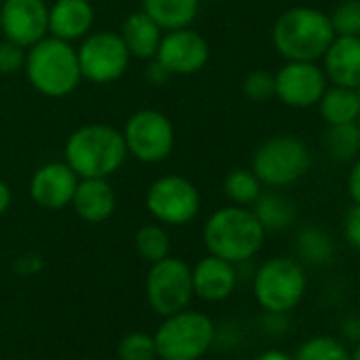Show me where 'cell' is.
I'll return each instance as SVG.
<instances>
[{"label":"cell","mask_w":360,"mask_h":360,"mask_svg":"<svg viewBox=\"0 0 360 360\" xmlns=\"http://www.w3.org/2000/svg\"><path fill=\"white\" fill-rule=\"evenodd\" d=\"M117 354L121 360H155V356H157L155 339H153V335L142 333V330L129 333L121 339Z\"/></svg>","instance_id":"obj_30"},{"label":"cell","mask_w":360,"mask_h":360,"mask_svg":"<svg viewBox=\"0 0 360 360\" xmlns=\"http://www.w3.org/2000/svg\"><path fill=\"white\" fill-rule=\"evenodd\" d=\"M191 267L176 257L150 265L146 274V301L159 316H172L189 307L193 299Z\"/></svg>","instance_id":"obj_9"},{"label":"cell","mask_w":360,"mask_h":360,"mask_svg":"<svg viewBox=\"0 0 360 360\" xmlns=\"http://www.w3.org/2000/svg\"><path fill=\"white\" fill-rule=\"evenodd\" d=\"M153 60H157L169 72V77H187L200 72L208 64L210 47L200 32L191 30V26L167 30L163 32Z\"/></svg>","instance_id":"obj_12"},{"label":"cell","mask_w":360,"mask_h":360,"mask_svg":"<svg viewBox=\"0 0 360 360\" xmlns=\"http://www.w3.org/2000/svg\"><path fill=\"white\" fill-rule=\"evenodd\" d=\"M328 20L335 37H360V0H343Z\"/></svg>","instance_id":"obj_29"},{"label":"cell","mask_w":360,"mask_h":360,"mask_svg":"<svg viewBox=\"0 0 360 360\" xmlns=\"http://www.w3.org/2000/svg\"><path fill=\"white\" fill-rule=\"evenodd\" d=\"M121 134L125 140L127 155L136 157L142 163L165 161L172 155L176 140L172 121L163 112L153 108L134 112Z\"/></svg>","instance_id":"obj_10"},{"label":"cell","mask_w":360,"mask_h":360,"mask_svg":"<svg viewBox=\"0 0 360 360\" xmlns=\"http://www.w3.org/2000/svg\"><path fill=\"white\" fill-rule=\"evenodd\" d=\"M142 11L163 30L189 28L200 11V0H144Z\"/></svg>","instance_id":"obj_21"},{"label":"cell","mask_w":360,"mask_h":360,"mask_svg":"<svg viewBox=\"0 0 360 360\" xmlns=\"http://www.w3.org/2000/svg\"><path fill=\"white\" fill-rule=\"evenodd\" d=\"M0 26H3V22H0Z\"/></svg>","instance_id":"obj_41"},{"label":"cell","mask_w":360,"mask_h":360,"mask_svg":"<svg viewBox=\"0 0 360 360\" xmlns=\"http://www.w3.org/2000/svg\"><path fill=\"white\" fill-rule=\"evenodd\" d=\"M324 150L330 159L345 163L360 153V125L356 121L343 125H328L324 134Z\"/></svg>","instance_id":"obj_24"},{"label":"cell","mask_w":360,"mask_h":360,"mask_svg":"<svg viewBox=\"0 0 360 360\" xmlns=\"http://www.w3.org/2000/svg\"><path fill=\"white\" fill-rule=\"evenodd\" d=\"M307 288L303 267L288 257L265 261L255 276V297L269 314H286L299 305Z\"/></svg>","instance_id":"obj_7"},{"label":"cell","mask_w":360,"mask_h":360,"mask_svg":"<svg viewBox=\"0 0 360 360\" xmlns=\"http://www.w3.org/2000/svg\"><path fill=\"white\" fill-rule=\"evenodd\" d=\"M265 233L248 206L233 204L210 214L204 225V244L210 255L236 265L252 259L261 250Z\"/></svg>","instance_id":"obj_2"},{"label":"cell","mask_w":360,"mask_h":360,"mask_svg":"<svg viewBox=\"0 0 360 360\" xmlns=\"http://www.w3.org/2000/svg\"><path fill=\"white\" fill-rule=\"evenodd\" d=\"M292 360H349V352L335 337H311L295 354Z\"/></svg>","instance_id":"obj_28"},{"label":"cell","mask_w":360,"mask_h":360,"mask_svg":"<svg viewBox=\"0 0 360 360\" xmlns=\"http://www.w3.org/2000/svg\"><path fill=\"white\" fill-rule=\"evenodd\" d=\"M127 159L123 134L104 123H89L70 134L64 161L79 178H110Z\"/></svg>","instance_id":"obj_1"},{"label":"cell","mask_w":360,"mask_h":360,"mask_svg":"<svg viewBox=\"0 0 360 360\" xmlns=\"http://www.w3.org/2000/svg\"><path fill=\"white\" fill-rule=\"evenodd\" d=\"M0 3H3V0H0Z\"/></svg>","instance_id":"obj_42"},{"label":"cell","mask_w":360,"mask_h":360,"mask_svg":"<svg viewBox=\"0 0 360 360\" xmlns=\"http://www.w3.org/2000/svg\"><path fill=\"white\" fill-rule=\"evenodd\" d=\"M94 18L89 0H56L49 7V34L68 43L81 41L89 34Z\"/></svg>","instance_id":"obj_19"},{"label":"cell","mask_w":360,"mask_h":360,"mask_svg":"<svg viewBox=\"0 0 360 360\" xmlns=\"http://www.w3.org/2000/svg\"><path fill=\"white\" fill-rule=\"evenodd\" d=\"M333 39L328 15L311 7L284 11L271 30L274 47L286 62H318Z\"/></svg>","instance_id":"obj_3"},{"label":"cell","mask_w":360,"mask_h":360,"mask_svg":"<svg viewBox=\"0 0 360 360\" xmlns=\"http://www.w3.org/2000/svg\"><path fill=\"white\" fill-rule=\"evenodd\" d=\"M119 37L131 58L153 60L157 53V47L161 43L163 30L144 11H136V13L127 15V20L121 26Z\"/></svg>","instance_id":"obj_20"},{"label":"cell","mask_w":360,"mask_h":360,"mask_svg":"<svg viewBox=\"0 0 360 360\" xmlns=\"http://www.w3.org/2000/svg\"><path fill=\"white\" fill-rule=\"evenodd\" d=\"M223 191L227 195V200L236 206H252L259 195L263 193V185L261 180L257 178V174L252 169H231L225 176V183H223Z\"/></svg>","instance_id":"obj_25"},{"label":"cell","mask_w":360,"mask_h":360,"mask_svg":"<svg viewBox=\"0 0 360 360\" xmlns=\"http://www.w3.org/2000/svg\"><path fill=\"white\" fill-rule=\"evenodd\" d=\"M322 60V70L333 85L352 89L360 85V37H335Z\"/></svg>","instance_id":"obj_18"},{"label":"cell","mask_w":360,"mask_h":360,"mask_svg":"<svg viewBox=\"0 0 360 360\" xmlns=\"http://www.w3.org/2000/svg\"><path fill=\"white\" fill-rule=\"evenodd\" d=\"M70 206L81 221L98 225L112 217L117 208V195L108 178H79Z\"/></svg>","instance_id":"obj_17"},{"label":"cell","mask_w":360,"mask_h":360,"mask_svg":"<svg viewBox=\"0 0 360 360\" xmlns=\"http://www.w3.org/2000/svg\"><path fill=\"white\" fill-rule=\"evenodd\" d=\"M24 62H26L24 47L11 41L0 43V75H15L18 70L24 68Z\"/></svg>","instance_id":"obj_32"},{"label":"cell","mask_w":360,"mask_h":360,"mask_svg":"<svg viewBox=\"0 0 360 360\" xmlns=\"http://www.w3.org/2000/svg\"><path fill=\"white\" fill-rule=\"evenodd\" d=\"M169 248H172L169 236L161 225L150 223V225H144V227L138 229V233H136V250L150 265L165 259V257H169Z\"/></svg>","instance_id":"obj_27"},{"label":"cell","mask_w":360,"mask_h":360,"mask_svg":"<svg viewBox=\"0 0 360 360\" xmlns=\"http://www.w3.org/2000/svg\"><path fill=\"white\" fill-rule=\"evenodd\" d=\"M356 94H358V100H360V85L356 87Z\"/></svg>","instance_id":"obj_39"},{"label":"cell","mask_w":360,"mask_h":360,"mask_svg":"<svg viewBox=\"0 0 360 360\" xmlns=\"http://www.w3.org/2000/svg\"><path fill=\"white\" fill-rule=\"evenodd\" d=\"M276 98L290 108L316 106L328 87L324 70L316 62H286L276 75Z\"/></svg>","instance_id":"obj_13"},{"label":"cell","mask_w":360,"mask_h":360,"mask_svg":"<svg viewBox=\"0 0 360 360\" xmlns=\"http://www.w3.org/2000/svg\"><path fill=\"white\" fill-rule=\"evenodd\" d=\"M318 110L326 125H343L360 117V100L356 89L333 85L326 87L318 100Z\"/></svg>","instance_id":"obj_22"},{"label":"cell","mask_w":360,"mask_h":360,"mask_svg":"<svg viewBox=\"0 0 360 360\" xmlns=\"http://www.w3.org/2000/svg\"><path fill=\"white\" fill-rule=\"evenodd\" d=\"M81 41L83 43L77 49V58L83 79L104 85L123 77L131 56L117 32H96Z\"/></svg>","instance_id":"obj_11"},{"label":"cell","mask_w":360,"mask_h":360,"mask_svg":"<svg viewBox=\"0 0 360 360\" xmlns=\"http://www.w3.org/2000/svg\"><path fill=\"white\" fill-rule=\"evenodd\" d=\"M347 195L352 198L354 204H360V159H356V163L349 169V176H347Z\"/></svg>","instance_id":"obj_34"},{"label":"cell","mask_w":360,"mask_h":360,"mask_svg":"<svg viewBox=\"0 0 360 360\" xmlns=\"http://www.w3.org/2000/svg\"><path fill=\"white\" fill-rule=\"evenodd\" d=\"M0 22L7 41L28 49L49 34V7L45 0H3Z\"/></svg>","instance_id":"obj_14"},{"label":"cell","mask_w":360,"mask_h":360,"mask_svg":"<svg viewBox=\"0 0 360 360\" xmlns=\"http://www.w3.org/2000/svg\"><path fill=\"white\" fill-rule=\"evenodd\" d=\"M24 70L30 85L47 98L70 96L83 79L72 43L51 34L28 47Z\"/></svg>","instance_id":"obj_4"},{"label":"cell","mask_w":360,"mask_h":360,"mask_svg":"<svg viewBox=\"0 0 360 360\" xmlns=\"http://www.w3.org/2000/svg\"><path fill=\"white\" fill-rule=\"evenodd\" d=\"M191 280H193V295L217 303L227 299L238 284V274L233 263L219 259L214 255L204 257L195 267H191Z\"/></svg>","instance_id":"obj_16"},{"label":"cell","mask_w":360,"mask_h":360,"mask_svg":"<svg viewBox=\"0 0 360 360\" xmlns=\"http://www.w3.org/2000/svg\"><path fill=\"white\" fill-rule=\"evenodd\" d=\"M297 250L311 265H326L335 255L333 238L320 227H305L297 236Z\"/></svg>","instance_id":"obj_26"},{"label":"cell","mask_w":360,"mask_h":360,"mask_svg":"<svg viewBox=\"0 0 360 360\" xmlns=\"http://www.w3.org/2000/svg\"><path fill=\"white\" fill-rule=\"evenodd\" d=\"M146 79H148L153 85H163V83L169 79V72L155 60V62L148 66V70H146Z\"/></svg>","instance_id":"obj_35"},{"label":"cell","mask_w":360,"mask_h":360,"mask_svg":"<svg viewBox=\"0 0 360 360\" xmlns=\"http://www.w3.org/2000/svg\"><path fill=\"white\" fill-rule=\"evenodd\" d=\"M153 339L161 360H198L214 341V324L206 314L187 307L165 316Z\"/></svg>","instance_id":"obj_5"},{"label":"cell","mask_w":360,"mask_h":360,"mask_svg":"<svg viewBox=\"0 0 360 360\" xmlns=\"http://www.w3.org/2000/svg\"><path fill=\"white\" fill-rule=\"evenodd\" d=\"M311 155L307 144L290 134L265 140L252 157V172L265 187H288L307 174Z\"/></svg>","instance_id":"obj_6"},{"label":"cell","mask_w":360,"mask_h":360,"mask_svg":"<svg viewBox=\"0 0 360 360\" xmlns=\"http://www.w3.org/2000/svg\"><path fill=\"white\" fill-rule=\"evenodd\" d=\"M343 236L352 248L360 252V204H354L343 219Z\"/></svg>","instance_id":"obj_33"},{"label":"cell","mask_w":360,"mask_h":360,"mask_svg":"<svg viewBox=\"0 0 360 360\" xmlns=\"http://www.w3.org/2000/svg\"><path fill=\"white\" fill-rule=\"evenodd\" d=\"M144 204L155 221L163 225L180 227L191 223L200 214L202 198L198 187L189 178L167 174L157 178L148 187Z\"/></svg>","instance_id":"obj_8"},{"label":"cell","mask_w":360,"mask_h":360,"mask_svg":"<svg viewBox=\"0 0 360 360\" xmlns=\"http://www.w3.org/2000/svg\"><path fill=\"white\" fill-rule=\"evenodd\" d=\"M79 176L66 161H51L41 165L30 178V198L45 210H64L70 206Z\"/></svg>","instance_id":"obj_15"},{"label":"cell","mask_w":360,"mask_h":360,"mask_svg":"<svg viewBox=\"0 0 360 360\" xmlns=\"http://www.w3.org/2000/svg\"><path fill=\"white\" fill-rule=\"evenodd\" d=\"M244 96L252 102H267L276 96V81L274 75L267 70H252L246 75L242 83Z\"/></svg>","instance_id":"obj_31"},{"label":"cell","mask_w":360,"mask_h":360,"mask_svg":"<svg viewBox=\"0 0 360 360\" xmlns=\"http://www.w3.org/2000/svg\"><path fill=\"white\" fill-rule=\"evenodd\" d=\"M208 3H223V0H208Z\"/></svg>","instance_id":"obj_40"},{"label":"cell","mask_w":360,"mask_h":360,"mask_svg":"<svg viewBox=\"0 0 360 360\" xmlns=\"http://www.w3.org/2000/svg\"><path fill=\"white\" fill-rule=\"evenodd\" d=\"M257 360H292V358L280 349H269V352H263Z\"/></svg>","instance_id":"obj_37"},{"label":"cell","mask_w":360,"mask_h":360,"mask_svg":"<svg viewBox=\"0 0 360 360\" xmlns=\"http://www.w3.org/2000/svg\"><path fill=\"white\" fill-rule=\"evenodd\" d=\"M252 206H255L252 212L265 231H282L290 227L297 217L295 204L278 193H261Z\"/></svg>","instance_id":"obj_23"},{"label":"cell","mask_w":360,"mask_h":360,"mask_svg":"<svg viewBox=\"0 0 360 360\" xmlns=\"http://www.w3.org/2000/svg\"><path fill=\"white\" fill-rule=\"evenodd\" d=\"M349 360H360V341H358V345H356V349L352 352V356H349Z\"/></svg>","instance_id":"obj_38"},{"label":"cell","mask_w":360,"mask_h":360,"mask_svg":"<svg viewBox=\"0 0 360 360\" xmlns=\"http://www.w3.org/2000/svg\"><path fill=\"white\" fill-rule=\"evenodd\" d=\"M11 189H9V185L5 183V180H0V217H3L7 210H9V206H11Z\"/></svg>","instance_id":"obj_36"}]
</instances>
